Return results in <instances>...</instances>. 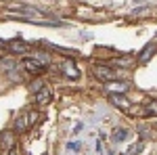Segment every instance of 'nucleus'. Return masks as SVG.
Masks as SVG:
<instances>
[{
	"label": "nucleus",
	"mask_w": 157,
	"mask_h": 155,
	"mask_svg": "<svg viewBox=\"0 0 157 155\" xmlns=\"http://www.w3.org/2000/svg\"><path fill=\"white\" fill-rule=\"evenodd\" d=\"M128 134H130V132L126 130V128H115V130L111 132V141H113V143H121V141L128 138Z\"/></svg>",
	"instance_id": "11"
},
{
	"label": "nucleus",
	"mask_w": 157,
	"mask_h": 155,
	"mask_svg": "<svg viewBox=\"0 0 157 155\" xmlns=\"http://www.w3.org/2000/svg\"><path fill=\"white\" fill-rule=\"evenodd\" d=\"M153 55H155V40H151V42L143 48V52L138 55V61H140V63H149V61L153 59Z\"/></svg>",
	"instance_id": "7"
},
{
	"label": "nucleus",
	"mask_w": 157,
	"mask_h": 155,
	"mask_svg": "<svg viewBox=\"0 0 157 155\" xmlns=\"http://www.w3.org/2000/svg\"><path fill=\"white\" fill-rule=\"evenodd\" d=\"M82 130H84V124H78V126L73 128V134H78V132H82Z\"/></svg>",
	"instance_id": "14"
},
{
	"label": "nucleus",
	"mask_w": 157,
	"mask_h": 155,
	"mask_svg": "<svg viewBox=\"0 0 157 155\" xmlns=\"http://www.w3.org/2000/svg\"><path fill=\"white\" fill-rule=\"evenodd\" d=\"M11 155H17V149H11Z\"/></svg>",
	"instance_id": "15"
},
{
	"label": "nucleus",
	"mask_w": 157,
	"mask_h": 155,
	"mask_svg": "<svg viewBox=\"0 0 157 155\" xmlns=\"http://www.w3.org/2000/svg\"><path fill=\"white\" fill-rule=\"evenodd\" d=\"M63 72H65L67 78H71V80H75V78L80 76V72H78V67H75V63H73L71 59H67L63 63Z\"/></svg>",
	"instance_id": "10"
},
{
	"label": "nucleus",
	"mask_w": 157,
	"mask_h": 155,
	"mask_svg": "<svg viewBox=\"0 0 157 155\" xmlns=\"http://www.w3.org/2000/svg\"><path fill=\"white\" fill-rule=\"evenodd\" d=\"M140 151H143V143H138V145H134V147H130V149H128L124 155H138Z\"/></svg>",
	"instance_id": "12"
},
{
	"label": "nucleus",
	"mask_w": 157,
	"mask_h": 155,
	"mask_svg": "<svg viewBox=\"0 0 157 155\" xmlns=\"http://www.w3.org/2000/svg\"><path fill=\"white\" fill-rule=\"evenodd\" d=\"M13 136H15V132H13V130H4L2 134H0V145H2V147H4L6 151H11L13 145H15Z\"/></svg>",
	"instance_id": "9"
},
{
	"label": "nucleus",
	"mask_w": 157,
	"mask_h": 155,
	"mask_svg": "<svg viewBox=\"0 0 157 155\" xmlns=\"http://www.w3.org/2000/svg\"><path fill=\"white\" fill-rule=\"evenodd\" d=\"M105 88H107L109 92H113V95H124V92L130 88V84H128V82H117V80H111V82L105 84Z\"/></svg>",
	"instance_id": "5"
},
{
	"label": "nucleus",
	"mask_w": 157,
	"mask_h": 155,
	"mask_svg": "<svg viewBox=\"0 0 157 155\" xmlns=\"http://www.w3.org/2000/svg\"><path fill=\"white\" fill-rule=\"evenodd\" d=\"M109 99H111L113 105H117L120 109L130 111V103H128V99H124V95H113V92H109Z\"/></svg>",
	"instance_id": "8"
},
{
	"label": "nucleus",
	"mask_w": 157,
	"mask_h": 155,
	"mask_svg": "<svg viewBox=\"0 0 157 155\" xmlns=\"http://www.w3.org/2000/svg\"><path fill=\"white\" fill-rule=\"evenodd\" d=\"M23 69L25 72H29V73H42L44 69H46V65L44 63H40V61L36 59H32V57H27V59H23Z\"/></svg>",
	"instance_id": "3"
},
{
	"label": "nucleus",
	"mask_w": 157,
	"mask_h": 155,
	"mask_svg": "<svg viewBox=\"0 0 157 155\" xmlns=\"http://www.w3.org/2000/svg\"><path fill=\"white\" fill-rule=\"evenodd\" d=\"M6 50H13V52H21V55H25V52H32V46H29V44H25V42H21V40H13V42L6 40Z\"/></svg>",
	"instance_id": "6"
},
{
	"label": "nucleus",
	"mask_w": 157,
	"mask_h": 155,
	"mask_svg": "<svg viewBox=\"0 0 157 155\" xmlns=\"http://www.w3.org/2000/svg\"><path fill=\"white\" fill-rule=\"evenodd\" d=\"M38 119H40V113H38V111H25V113H21L19 118L15 119V128H13V132H25V130H29Z\"/></svg>",
	"instance_id": "1"
},
{
	"label": "nucleus",
	"mask_w": 157,
	"mask_h": 155,
	"mask_svg": "<svg viewBox=\"0 0 157 155\" xmlns=\"http://www.w3.org/2000/svg\"><path fill=\"white\" fill-rule=\"evenodd\" d=\"M94 73H97V78L101 80V82H111V80H115V72L111 69V67H107V65H103V63H98V65H94Z\"/></svg>",
	"instance_id": "2"
},
{
	"label": "nucleus",
	"mask_w": 157,
	"mask_h": 155,
	"mask_svg": "<svg viewBox=\"0 0 157 155\" xmlns=\"http://www.w3.org/2000/svg\"><path fill=\"white\" fill-rule=\"evenodd\" d=\"M34 101H36V105H48L50 101H52V92H50L48 86L38 88V90H36V96H34Z\"/></svg>",
	"instance_id": "4"
},
{
	"label": "nucleus",
	"mask_w": 157,
	"mask_h": 155,
	"mask_svg": "<svg viewBox=\"0 0 157 155\" xmlns=\"http://www.w3.org/2000/svg\"><path fill=\"white\" fill-rule=\"evenodd\" d=\"M67 149H69V151H80V149H82V141H71V143H67Z\"/></svg>",
	"instance_id": "13"
}]
</instances>
